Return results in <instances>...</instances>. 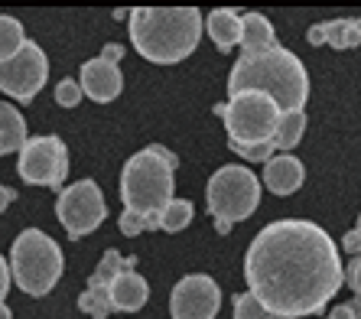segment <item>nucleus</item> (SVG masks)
<instances>
[{
  "instance_id": "obj_9",
  "label": "nucleus",
  "mask_w": 361,
  "mask_h": 319,
  "mask_svg": "<svg viewBox=\"0 0 361 319\" xmlns=\"http://www.w3.org/2000/svg\"><path fill=\"white\" fill-rule=\"evenodd\" d=\"M68 173V150L62 137L42 134V137H26L20 147V176L30 186H49L59 189L66 183Z\"/></svg>"
},
{
  "instance_id": "obj_8",
  "label": "nucleus",
  "mask_w": 361,
  "mask_h": 319,
  "mask_svg": "<svg viewBox=\"0 0 361 319\" xmlns=\"http://www.w3.org/2000/svg\"><path fill=\"white\" fill-rule=\"evenodd\" d=\"M104 215H108V205H104L101 186L94 179H78L68 189H62L59 199H56V219L62 222V228H66V235L72 241L92 235L104 222Z\"/></svg>"
},
{
  "instance_id": "obj_15",
  "label": "nucleus",
  "mask_w": 361,
  "mask_h": 319,
  "mask_svg": "<svg viewBox=\"0 0 361 319\" xmlns=\"http://www.w3.org/2000/svg\"><path fill=\"white\" fill-rule=\"evenodd\" d=\"M302 179H306V169L293 153H280L264 163V186L274 195H293L302 186Z\"/></svg>"
},
{
  "instance_id": "obj_14",
  "label": "nucleus",
  "mask_w": 361,
  "mask_h": 319,
  "mask_svg": "<svg viewBox=\"0 0 361 319\" xmlns=\"http://www.w3.org/2000/svg\"><path fill=\"white\" fill-rule=\"evenodd\" d=\"M137 258H127L124 267L118 270V277L111 280L108 287V300H111V310H121V313H137L143 303L150 300V287L147 280L140 277L134 270Z\"/></svg>"
},
{
  "instance_id": "obj_13",
  "label": "nucleus",
  "mask_w": 361,
  "mask_h": 319,
  "mask_svg": "<svg viewBox=\"0 0 361 319\" xmlns=\"http://www.w3.org/2000/svg\"><path fill=\"white\" fill-rule=\"evenodd\" d=\"M124 260L118 251H108L104 258H101L98 270H94L92 277H88V287H85V294L78 296V310L88 313L92 319H108L111 313V300H108V287L111 280L118 277V270L124 267Z\"/></svg>"
},
{
  "instance_id": "obj_19",
  "label": "nucleus",
  "mask_w": 361,
  "mask_h": 319,
  "mask_svg": "<svg viewBox=\"0 0 361 319\" xmlns=\"http://www.w3.org/2000/svg\"><path fill=\"white\" fill-rule=\"evenodd\" d=\"M26 143V121L10 101L0 98V157L20 150Z\"/></svg>"
},
{
  "instance_id": "obj_12",
  "label": "nucleus",
  "mask_w": 361,
  "mask_h": 319,
  "mask_svg": "<svg viewBox=\"0 0 361 319\" xmlns=\"http://www.w3.org/2000/svg\"><path fill=\"white\" fill-rule=\"evenodd\" d=\"M221 306V290L209 274H189L173 287L169 313L173 319H215Z\"/></svg>"
},
{
  "instance_id": "obj_4",
  "label": "nucleus",
  "mask_w": 361,
  "mask_h": 319,
  "mask_svg": "<svg viewBox=\"0 0 361 319\" xmlns=\"http://www.w3.org/2000/svg\"><path fill=\"white\" fill-rule=\"evenodd\" d=\"M176 167L179 157L166 150L163 143H150L140 153L124 163L121 173V199H124V212H134L140 219H147V231L157 228V215L173 202V189H176Z\"/></svg>"
},
{
  "instance_id": "obj_24",
  "label": "nucleus",
  "mask_w": 361,
  "mask_h": 319,
  "mask_svg": "<svg viewBox=\"0 0 361 319\" xmlns=\"http://www.w3.org/2000/svg\"><path fill=\"white\" fill-rule=\"evenodd\" d=\"M228 147L238 153V157H244L247 163H267L270 157H274V143H231L228 140Z\"/></svg>"
},
{
  "instance_id": "obj_26",
  "label": "nucleus",
  "mask_w": 361,
  "mask_h": 319,
  "mask_svg": "<svg viewBox=\"0 0 361 319\" xmlns=\"http://www.w3.org/2000/svg\"><path fill=\"white\" fill-rule=\"evenodd\" d=\"M121 231H124L127 238H137L140 235V231H147V219H140V215H134V212H124V215H121Z\"/></svg>"
},
{
  "instance_id": "obj_21",
  "label": "nucleus",
  "mask_w": 361,
  "mask_h": 319,
  "mask_svg": "<svg viewBox=\"0 0 361 319\" xmlns=\"http://www.w3.org/2000/svg\"><path fill=\"white\" fill-rule=\"evenodd\" d=\"M23 42H26L23 23H20L17 17H7V13H0V62L13 59Z\"/></svg>"
},
{
  "instance_id": "obj_16",
  "label": "nucleus",
  "mask_w": 361,
  "mask_h": 319,
  "mask_svg": "<svg viewBox=\"0 0 361 319\" xmlns=\"http://www.w3.org/2000/svg\"><path fill=\"white\" fill-rule=\"evenodd\" d=\"M306 40L312 46H332V49H355L361 42V23L358 17H342V20H326V23L310 26Z\"/></svg>"
},
{
  "instance_id": "obj_23",
  "label": "nucleus",
  "mask_w": 361,
  "mask_h": 319,
  "mask_svg": "<svg viewBox=\"0 0 361 319\" xmlns=\"http://www.w3.org/2000/svg\"><path fill=\"white\" fill-rule=\"evenodd\" d=\"M235 319H283V316H274V313H267L251 294H238L235 296Z\"/></svg>"
},
{
  "instance_id": "obj_31",
  "label": "nucleus",
  "mask_w": 361,
  "mask_h": 319,
  "mask_svg": "<svg viewBox=\"0 0 361 319\" xmlns=\"http://www.w3.org/2000/svg\"><path fill=\"white\" fill-rule=\"evenodd\" d=\"M13 199H17V193H13L10 186H0V215L10 209V202H13Z\"/></svg>"
},
{
  "instance_id": "obj_20",
  "label": "nucleus",
  "mask_w": 361,
  "mask_h": 319,
  "mask_svg": "<svg viewBox=\"0 0 361 319\" xmlns=\"http://www.w3.org/2000/svg\"><path fill=\"white\" fill-rule=\"evenodd\" d=\"M302 131H306V111H280L277 127L270 134L274 150H293L296 143L302 140Z\"/></svg>"
},
{
  "instance_id": "obj_10",
  "label": "nucleus",
  "mask_w": 361,
  "mask_h": 319,
  "mask_svg": "<svg viewBox=\"0 0 361 319\" xmlns=\"http://www.w3.org/2000/svg\"><path fill=\"white\" fill-rule=\"evenodd\" d=\"M49 78V59L36 42L26 40L13 59L0 62V92L10 95L13 101L26 104L39 95V88Z\"/></svg>"
},
{
  "instance_id": "obj_1",
  "label": "nucleus",
  "mask_w": 361,
  "mask_h": 319,
  "mask_svg": "<svg viewBox=\"0 0 361 319\" xmlns=\"http://www.w3.org/2000/svg\"><path fill=\"white\" fill-rule=\"evenodd\" d=\"M247 294L267 313L300 319L322 313L342 287V260L326 228L306 219L264 225L244 254Z\"/></svg>"
},
{
  "instance_id": "obj_25",
  "label": "nucleus",
  "mask_w": 361,
  "mask_h": 319,
  "mask_svg": "<svg viewBox=\"0 0 361 319\" xmlns=\"http://www.w3.org/2000/svg\"><path fill=\"white\" fill-rule=\"evenodd\" d=\"M82 98H85L82 88H78V82H72V78H62V82L56 85V101H59L62 108H75Z\"/></svg>"
},
{
  "instance_id": "obj_27",
  "label": "nucleus",
  "mask_w": 361,
  "mask_h": 319,
  "mask_svg": "<svg viewBox=\"0 0 361 319\" xmlns=\"http://www.w3.org/2000/svg\"><path fill=\"white\" fill-rule=\"evenodd\" d=\"M326 319H358V310H355V303H338Z\"/></svg>"
},
{
  "instance_id": "obj_32",
  "label": "nucleus",
  "mask_w": 361,
  "mask_h": 319,
  "mask_svg": "<svg viewBox=\"0 0 361 319\" xmlns=\"http://www.w3.org/2000/svg\"><path fill=\"white\" fill-rule=\"evenodd\" d=\"M0 319H13L10 316V310H7V303H0Z\"/></svg>"
},
{
  "instance_id": "obj_11",
  "label": "nucleus",
  "mask_w": 361,
  "mask_h": 319,
  "mask_svg": "<svg viewBox=\"0 0 361 319\" xmlns=\"http://www.w3.org/2000/svg\"><path fill=\"white\" fill-rule=\"evenodd\" d=\"M124 59V46L121 42H108L101 49L98 59H88L82 68H78V88L82 95H88L98 104H108L121 95L124 88V76H121L118 62Z\"/></svg>"
},
{
  "instance_id": "obj_28",
  "label": "nucleus",
  "mask_w": 361,
  "mask_h": 319,
  "mask_svg": "<svg viewBox=\"0 0 361 319\" xmlns=\"http://www.w3.org/2000/svg\"><path fill=\"white\" fill-rule=\"evenodd\" d=\"M358 274H361V264H358V258H352V264H348V270H342V277H348V284H352V290H355V294H358V287H361Z\"/></svg>"
},
{
  "instance_id": "obj_6",
  "label": "nucleus",
  "mask_w": 361,
  "mask_h": 319,
  "mask_svg": "<svg viewBox=\"0 0 361 319\" xmlns=\"http://www.w3.org/2000/svg\"><path fill=\"white\" fill-rule=\"evenodd\" d=\"M205 199H209V212L215 219L219 235H228L235 222H244L247 215L257 212L261 179L247 167H221L219 173H212Z\"/></svg>"
},
{
  "instance_id": "obj_7",
  "label": "nucleus",
  "mask_w": 361,
  "mask_h": 319,
  "mask_svg": "<svg viewBox=\"0 0 361 319\" xmlns=\"http://www.w3.org/2000/svg\"><path fill=\"white\" fill-rule=\"evenodd\" d=\"M215 111L225 121L231 143H267L280 118V108L261 92H241Z\"/></svg>"
},
{
  "instance_id": "obj_18",
  "label": "nucleus",
  "mask_w": 361,
  "mask_h": 319,
  "mask_svg": "<svg viewBox=\"0 0 361 319\" xmlns=\"http://www.w3.org/2000/svg\"><path fill=\"white\" fill-rule=\"evenodd\" d=\"M205 30H209L212 42H215L221 52L235 49L238 40H241V13H238V10H228V7L225 10H221V7L212 10Z\"/></svg>"
},
{
  "instance_id": "obj_5",
  "label": "nucleus",
  "mask_w": 361,
  "mask_h": 319,
  "mask_svg": "<svg viewBox=\"0 0 361 319\" xmlns=\"http://www.w3.org/2000/svg\"><path fill=\"white\" fill-rule=\"evenodd\" d=\"M10 277L30 296H46L62 277V248L39 228H23L10 248Z\"/></svg>"
},
{
  "instance_id": "obj_3",
  "label": "nucleus",
  "mask_w": 361,
  "mask_h": 319,
  "mask_svg": "<svg viewBox=\"0 0 361 319\" xmlns=\"http://www.w3.org/2000/svg\"><path fill=\"white\" fill-rule=\"evenodd\" d=\"M202 40V13L195 7L130 10V42L147 62L173 66L192 56Z\"/></svg>"
},
{
  "instance_id": "obj_2",
  "label": "nucleus",
  "mask_w": 361,
  "mask_h": 319,
  "mask_svg": "<svg viewBox=\"0 0 361 319\" xmlns=\"http://www.w3.org/2000/svg\"><path fill=\"white\" fill-rule=\"evenodd\" d=\"M241 92H261L267 95L280 111H302L310 98V76L300 56L283 46H274L264 56L254 59H238L231 76H228V95L235 98Z\"/></svg>"
},
{
  "instance_id": "obj_22",
  "label": "nucleus",
  "mask_w": 361,
  "mask_h": 319,
  "mask_svg": "<svg viewBox=\"0 0 361 319\" xmlns=\"http://www.w3.org/2000/svg\"><path fill=\"white\" fill-rule=\"evenodd\" d=\"M192 215H195V209H192V202H185V199H173L166 205V209L157 215V222L153 225L157 228H163V231H183L189 222H192Z\"/></svg>"
},
{
  "instance_id": "obj_30",
  "label": "nucleus",
  "mask_w": 361,
  "mask_h": 319,
  "mask_svg": "<svg viewBox=\"0 0 361 319\" xmlns=\"http://www.w3.org/2000/svg\"><path fill=\"white\" fill-rule=\"evenodd\" d=\"M358 241H361V231L358 228H352V231L345 235V251L352 254V258H358Z\"/></svg>"
},
{
  "instance_id": "obj_17",
  "label": "nucleus",
  "mask_w": 361,
  "mask_h": 319,
  "mask_svg": "<svg viewBox=\"0 0 361 319\" xmlns=\"http://www.w3.org/2000/svg\"><path fill=\"white\" fill-rule=\"evenodd\" d=\"M238 46H241L244 59H254V56H264V52L274 49L277 46V33H274L270 20L264 13L241 17V40H238Z\"/></svg>"
},
{
  "instance_id": "obj_29",
  "label": "nucleus",
  "mask_w": 361,
  "mask_h": 319,
  "mask_svg": "<svg viewBox=\"0 0 361 319\" xmlns=\"http://www.w3.org/2000/svg\"><path fill=\"white\" fill-rule=\"evenodd\" d=\"M7 290H10V267H7V260H4V254H0V303H4Z\"/></svg>"
}]
</instances>
